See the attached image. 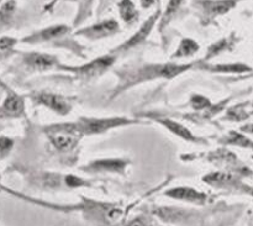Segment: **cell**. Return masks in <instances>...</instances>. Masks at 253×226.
Segmentation results:
<instances>
[{
    "instance_id": "6da1fadb",
    "label": "cell",
    "mask_w": 253,
    "mask_h": 226,
    "mask_svg": "<svg viewBox=\"0 0 253 226\" xmlns=\"http://www.w3.org/2000/svg\"><path fill=\"white\" fill-rule=\"evenodd\" d=\"M192 64H175V63H165V64H148V66L141 67L137 69V73L131 72L128 76L126 74L123 78L124 83H121V88H126L132 84L140 83L142 81H147V79L157 78V77H162V78L172 79L174 77L179 76L184 71L189 69Z\"/></svg>"
},
{
    "instance_id": "7a4b0ae2",
    "label": "cell",
    "mask_w": 253,
    "mask_h": 226,
    "mask_svg": "<svg viewBox=\"0 0 253 226\" xmlns=\"http://www.w3.org/2000/svg\"><path fill=\"white\" fill-rule=\"evenodd\" d=\"M49 129V138L54 147L59 151L72 150L78 142L79 135H82L76 124L56 125Z\"/></svg>"
},
{
    "instance_id": "3957f363",
    "label": "cell",
    "mask_w": 253,
    "mask_h": 226,
    "mask_svg": "<svg viewBox=\"0 0 253 226\" xmlns=\"http://www.w3.org/2000/svg\"><path fill=\"white\" fill-rule=\"evenodd\" d=\"M114 61H115V57L111 56V54H109V56L106 54V56L99 57V58L84 64V66H81V67L62 66V68H66L67 71L76 72L77 76L82 77V78L84 79H89V78H94V77H99L100 74H103L106 69H109L111 66H113Z\"/></svg>"
},
{
    "instance_id": "277c9868",
    "label": "cell",
    "mask_w": 253,
    "mask_h": 226,
    "mask_svg": "<svg viewBox=\"0 0 253 226\" xmlns=\"http://www.w3.org/2000/svg\"><path fill=\"white\" fill-rule=\"evenodd\" d=\"M128 123V120L124 118H111V119H85L82 118L79 123H77V128H78L79 133L83 134H99L103 131L108 130V129L114 128V126L124 125V124Z\"/></svg>"
},
{
    "instance_id": "5b68a950",
    "label": "cell",
    "mask_w": 253,
    "mask_h": 226,
    "mask_svg": "<svg viewBox=\"0 0 253 226\" xmlns=\"http://www.w3.org/2000/svg\"><path fill=\"white\" fill-rule=\"evenodd\" d=\"M236 2L237 0H200L198 1V6L200 7L204 19L212 20L229 12Z\"/></svg>"
},
{
    "instance_id": "8992f818",
    "label": "cell",
    "mask_w": 253,
    "mask_h": 226,
    "mask_svg": "<svg viewBox=\"0 0 253 226\" xmlns=\"http://www.w3.org/2000/svg\"><path fill=\"white\" fill-rule=\"evenodd\" d=\"M119 31V24L115 20H105L99 24L91 25V26L82 29L76 32L77 36H83L89 40H100L104 37L111 36Z\"/></svg>"
},
{
    "instance_id": "52a82bcc",
    "label": "cell",
    "mask_w": 253,
    "mask_h": 226,
    "mask_svg": "<svg viewBox=\"0 0 253 226\" xmlns=\"http://www.w3.org/2000/svg\"><path fill=\"white\" fill-rule=\"evenodd\" d=\"M69 31V27L67 25H53V26L42 29L41 31L34 32L30 36L25 37L22 42H29V44H37V42H46L57 40L59 37L64 36Z\"/></svg>"
},
{
    "instance_id": "ba28073f",
    "label": "cell",
    "mask_w": 253,
    "mask_h": 226,
    "mask_svg": "<svg viewBox=\"0 0 253 226\" xmlns=\"http://www.w3.org/2000/svg\"><path fill=\"white\" fill-rule=\"evenodd\" d=\"M160 14H161L160 11H156L155 14H153L152 16L147 20V21L143 22L142 26L140 27V30H138V31L133 35V36H131L130 39H128V41H126L125 44H123L120 47H119V48H116V49H118V51H127V49L133 48V47L137 46V45H140L142 41H145L146 37L150 35L151 30H152L153 26H155V24H156V21H157Z\"/></svg>"
},
{
    "instance_id": "9c48e42d",
    "label": "cell",
    "mask_w": 253,
    "mask_h": 226,
    "mask_svg": "<svg viewBox=\"0 0 253 226\" xmlns=\"http://www.w3.org/2000/svg\"><path fill=\"white\" fill-rule=\"evenodd\" d=\"M35 100L40 104L48 106L51 110L56 111V113L61 114V115H66L71 110V105L64 100L62 96L54 95V94H47V93H40L35 96Z\"/></svg>"
},
{
    "instance_id": "30bf717a",
    "label": "cell",
    "mask_w": 253,
    "mask_h": 226,
    "mask_svg": "<svg viewBox=\"0 0 253 226\" xmlns=\"http://www.w3.org/2000/svg\"><path fill=\"white\" fill-rule=\"evenodd\" d=\"M24 59L27 66L40 71H46L58 64L56 57L46 53H27Z\"/></svg>"
},
{
    "instance_id": "8fae6325",
    "label": "cell",
    "mask_w": 253,
    "mask_h": 226,
    "mask_svg": "<svg viewBox=\"0 0 253 226\" xmlns=\"http://www.w3.org/2000/svg\"><path fill=\"white\" fill-rule=\"evenodd\" d=\"M166 195L170 198H174V199H179V200H187V202L190 203H204L205 199H207V195L203 194V193L197 192L193 188L189 187H182V188H175V189L168 190L166 192Z\"/></svg>"
},
{
    "instance_id": "7c38bea8",
    "label": "cell",
    "mask_w": 253,
    "mask_h": 226,
    "mask_svg": "<svg viewBox=\"0 0 253 226\" xmlns=\"http://www.w3.org/2000/svg\"><path fill=\"white\" fill-rule=\"evenodd\" d=\"M2 115L10 116V118H17L24 113V101L15 94H11L6 98L5 103L1 106Z\"/></svg>"
},
{
    "instance_id": "4fadbf2b",
    "label": "cell",
    "mask_w": 253,
    "mask_h": 226,
    "mask_svg": "<svg viewBox=\"0 0 253 226\" xmlns=\"http://www.w3.org/2000/svg\"><path fill=\"white\" fill-rule=\"evenodd\" d=\"M126 163L127 162L123 160H100L91 163L89 168L100 172H123Z\"/></svg>"
},
{
    "instance_id": "5bb4252c",
    "label": "cell",
    "mask_w": 253,
    "mask_h": 226,
    "mask_svg": "<svg viewBox=\"0 0 253 226\" xmlns=\"http://www.w3.org/2000/svg\"><path fill=\"white\" fill-rule=\"evenodd\" d=\"M120 16L126 24H133L138 19V11L132 0H121L118 4Z\"/></svg>"
},
{
    "instance_id": "9a60e30c",
    "label": "cell",
    "mask_w": 253,
    "mask_h": 226,
    "mask_svg": "<svg viewBox=\"0 0 253 226\" xmlns=\"http://www.w3.org/2000/svg\"><path fill=\"white\" fill-rule=\"evenodd\" d=\"M158 121H160L161 124H163L168 130H170L172 133H174L175 135L179 136V137L184 138V140L187 141H193V142L195 141L194 136L192 135V133H190L187 128L180 125V124L175 123V121L173 120H169V119H158Z\"/></svg>"
},
{
    "instance_id": "2e32d148",
    "label": "cell",
    "mask_w": 253,
    "mask_h": 226,
    "mask_svg": "<svg viewBox=\"0 0 253 226\" xmlns=\"http://www.w3.org/2000/svg\"><path fill=\"white\" fill-rule=\"evenodd\" d=\"M199 51V45L192 39H183L180 42L179 47H178L177 52L173 54V58H185V57H190L194 53Z\"/></svg>"
},
{
    "instance_id": "e0dca14e",
    "label": "cell",
    "mask_w": 253,
    "mask_h": 226,
    "mask_svg": "<svg viewBox=\"0 0 253 226\" xmlns=\"http://www.w3.org/2000/svg\"><path fill=\"white\" fill-rule=\"evenodd\" d=\"M204 181L212 185H227L235 182V177L234 176L229 175V173L219 172V173H212V175H209L208 177L204 178Z\"/></svg>"
},
{
    "instance_id": "ac0fdd59",
    "label": "cell",
    "mask_w": 253,
    "mask_h": 226,
    "mask_svg": "<svg viewBox=\"0 0 253 226\" xmlns=\"http://www.w3.org/2000/svg\"><path fill=\"white\" fill-rule=\"evenodd\" d=\"M231 47H232V44L229 39L220 40V41L215 42L214 45H211V46L209 47V49H208V54L205 56V59L212 58V57H215L216 54L221 53V52H224L225 49L231 48Z\"/></svg>"
},
{
    "instance_id": "d6986e66",
    "label": "cell",
    "mask_w": 253,
    "mask_h": 226,
    "mask_svg": "<svg viewBox=\"0 0 253 226\" xmlns=\"http://www.w3.org/2000/svg\"><path fill=\"white\" fill-rule=\"evenodd\" d=\"M208 68L214 72H224V73H241L250 71V67L245 64H219V66H209Z\"/></svg>"
},
{
    "instance_id": "ffe728a7",
    "label": "cell",
    "mask_w": 253,
    "mask_h": 226,
    "mask_svg": "<svg viewBox=\"0 0 253 226\" xmlns=\"http://www.w3.org/2000/svg\"><path fill=\"white\" fill-rule=\"evenodd\" d=\"M15 9H16V2L14 0H9L0 7V22L1 24H9L10 20L12 19Z\"/></svg>"
},
{
    "instance_id": "44dd1931",
    "label": "cell",
    "mask_w": 253,
    "mask_h": 226,
    "mask_svg": "<svg viewBox=\"0 0 253 226\" xmlns=\"http://www.w3.org/2000/svg\"><path fill=\"white\" fill-rule=\"evenodd\" d=\"M91 5H93V0H79V14L76 19L77 24L84 21V19L90 15Z\"/></svg>"
},
{
    "instance_id": "7402d4cb",
    "label": "cell",
    "mask_w": 253,
    "mask_h": 226,
    "mask_svg": "<svg viewBox=\"0 0 253 226\" xmlns=\"http://www.w3.org/2000/svg\"><path fill=\"white\" fill-rule=\"evenodd\" d=\"M15 44H16V40L12 39V37H1L0 39V58L9 56Z\"/></svg>"
},
{
    "instance_id": "603a6c76",
    "label": "cell",
    "mask_w": 253,
    "mask_h": 226,
    "mask_svg": "<svg viewBox=\"0 0 253 226\" xmlns=\"http://www.w3.org/2000/svg\"><path fill=\"white\" fill-rule=\"evenodd\" d=\"M182 2H183V0H169L167 7H166L165 15H163L162 25L166 24V21H168V20H169L170 17H172L173 15L178 11V9L180 7Z\"/></svg>"
},
{
    "instance_id": "cb8c5ba5",
    "label": "cell",
    "mask_w": 253,
    "mask_h": 226,
    "mask_svg": "<svg viewBox=\"0 0 253 226\" xmlns=\"http://www.w3.org/2000/svg\"><path fill=\"white\" fill-rule=\"evenodd\" d=\"M192 105L193 108L197 109V110H202V109H209L210 108V103L207 98L200 95H195L193 96L192 99Z\"/></svg>"
},
{
    "instance_id": "d4e9b609",
    "label": "cell",
    "mask_w": 253,
    "mask_h": 226,
    "mask_svg": "<svg viewBox=\"0 0 253 226\" xmlns=\"http://www.w3.org/2000/svg\"><path fill=\"white\" fill-rule=\"evenodd\" d=\"M12 146V141L7 137H0V158L6 156L10 152Z\"/></svg>"
},
{
    "instance_id": "484cf974",
    "label": "cell",
    "mask_w": 253,
    "mask_h": 226,
    "mask_svg": "<svg viewBox=\"0 0 253 226\" xmlns=\"http://www.w3.org/2000/svg\"><path fill=\"white\" fill-rule=\"evenodd\" d=\"M229 118L234 119V120H244L247 118V114L242 109H240V106H237V108H232L229 111Z\"/></svg>"
},
{
    "instance_id": "4316f807",
    "label": "cell",
    "mask_w": 253,
    "mask_h": 226,
    "mask_svg": "<svg viewBox=\"0 0 253 226\" xmlns=\"http://www.w3.org/2000/svg\"><path fill=\"white\" fill-rule=\"evenodd\" d=\"M66 181H67V184H68L69 187H79V185L84 184V182L81 180V178L73 177V176H67Z\"/></svg>"
},
{
    "instance_id": "83f0119b",
    "label": "cell",
    "mask_w": 253,
    "mask_h": 226,
    "mask_svg": "<svg viewBox=\"0 0 253 226\" xmlns=\"http://www.w3.org/2000/svg\"><path fill=\"white\" fill-rule=\"evenodd\" d=\"M140 1H141V6H142L143 9H148V7L152 6L153 4H156L158 0H140Z\"/></svg>"
},
{
    "instance_id": "f1b7e54d",
    "label": "cell",
    "mask_w": 253,
    "mask_h": 226,
    "mask_svg": "<svg viewBox=\"0 0 253 226\" xmlns=\"http://www.w3.org/2000/svg\"><path fill=\"white\" fill-rule=\"evenodd\" d=\"M56 1H57V0H53V2H52V4H51V5H53V4H54V2H56Z\"/></svg>"
},
{
    "instance_id": "f546056e",
    "label": "cell",
    "mask_w": 253,
    "mask_h": 226,
    "mask_svg": "<svg viewBox=\"0 0 253 226\" xmlns=\"http://www.w3.org/2000/svg\"><path fill=\"white\" fill-rule=\"evenodd\" d=\"M2 1V0H0V2H1Z\"/></svg>"
}]
</instances>
